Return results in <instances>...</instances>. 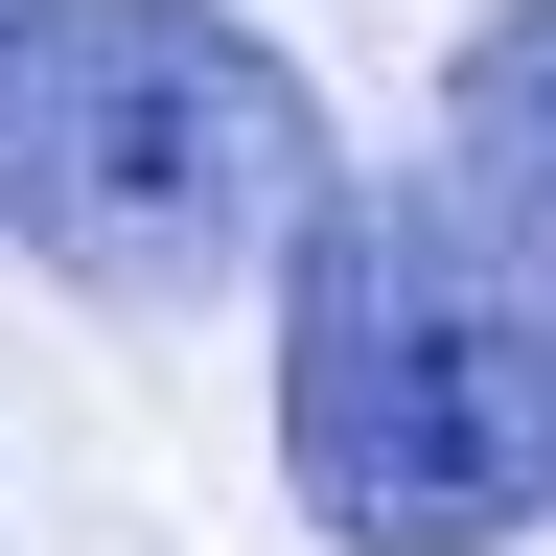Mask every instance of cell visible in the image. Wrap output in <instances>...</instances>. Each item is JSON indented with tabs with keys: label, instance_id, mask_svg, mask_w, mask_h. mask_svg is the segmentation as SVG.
<instances>
[{
	"label": "cell",
	"instance_id": "obj_2",
	"mask_svg": "<svg viewBox=\"0 0 556 556\" xmlns=\"http://www.w3.org/2000/svg\"><path fill=\"white\" fill-rule=\"evenodd\" d=\"M325 208V93L232 0H0V255L93 302H232Z\"/></svg>",
	"mask_w": 556,
	"mask_h": 556
},
{
	"label": "cell",
	"instance_id": "obj_3",
	"mask_svg": "<svg viewBox=\"0 0 556 556\" xmlns=\"http://www.w3.org/2000/svg\"><path fill=\"white\" fill-rule=\"evenodd\" d=\"M441 139L510 163V186H556V0H486V24L441 47Z\"/></svg>",
	"mask_w": 556,
	"mask_h": 556
},
{
	"label": "cell",
	"instance_id": "obj_1",
	"mask_svg": "<svg viewBox=\"0 0 556 556\" xmlns=\"http://www.w3.org/2000/svg\"><path fill=\"white\" fill-rule=\"evenodd\" d=\"M278 486L325 556H510L556 510V186L417 163L278 232Z\"/></svg>",
	"mask_w": 556,
	"mask_h": 556
}]
</instances>
